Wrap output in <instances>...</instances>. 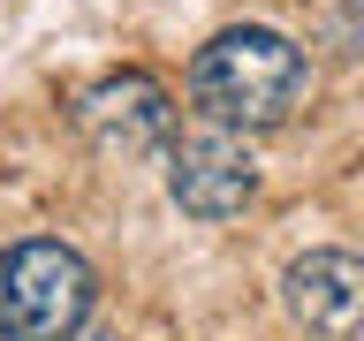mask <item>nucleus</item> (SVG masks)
Returning a JSON list of instances; mask_svg holds the SVG:
<instances>
[{
  "instance_id": "obj_1",
  "label": "nucleus",
  "mask_w": 364,
  "mask_h": 341,
  "mask_svg": "<svg viewBox=\"0 0 364 341\" xmlns=\"http://www.w3.org/2000/svg\"><path fill=\"white\" fill-rule=\"evenodd\" d=\"M190 99L220 129H281L311 99V61L266 23H235L198 45L190 61Z\"/></svg>"
},
{
  "instance_id": "obj_5",
  "label": "nucleus",
  "mask_w": 364,
  "mask_h": 341,
  "mask_svg": "<svg viewBox=\"0 0 364 341\" xmlns=\"http://www.w3.org/2000/svg\"><path fill=\"white\" fill-rule=\"evenodd\" d=\"M281 311L311 341L364 334V258H349V250H304L281 273Z\"/></svg>"
},
{
  "instance_id": "obj_3",
  "label": "nucleus",
  "mask_w": 364,
  "mask_h": 341,
  "mask_svg": "<svg viewBox=\"0 0 364 341\" xmlns=\"http://www.w3.org/2000/svg\"><path fill=\"white\" fill-rule=\"evenodd\" d=\"M76 121L107 159H144L175 136V99L159 76L144 68H122V76H99V84L76 99Z\"/></svg>"
},
{
  "instance_id": "obj_6",
  "label": "nucleus",
  "mask_w": 364,
  "mask_h": 341,
  "mask_svg": "<svg viewBox=\"0 0 364 341\" xmlns=\"http://www.w3.org/2000/svg\"><path fill=\"white\" fill-rule=\"evenodd\" d=\"M68 341H76V334H68ZM84 341H122V334H84Z\"/></svg>"
},
{
  "instance_id": "obj_2",
  "label": "nucleus",
  "mask_w": 364,
  "mask_h": 341,
  "mask_svg": "<svg viewBox=\"0 0 364 341\" xmlns=\"http://www.w3.org/2000/svg\"><path fill=\"white\" fill-rule=\"evenodd\" d=\"M99 281H91L84 250L68 243H16L0 250V341H68L84 334Z\"/></svg>"
},
{
  "instance_id": "obj_4",
  "label": "nucleus",
  "mask_w": 364,
  "mask_h": 341,
  "mask_svg": "<svg viewBox=\"0 0 364 341\" xmlns=\"http://www.w3.org/2000/svg\"><path fill=\"white\" fill-rule=\"evenodd\" d=\"M167 197L190 212V220H235L250 197H258V167H250L243 136L235 129H198L167 152Z\"/></svg>"
}]
</instances>
